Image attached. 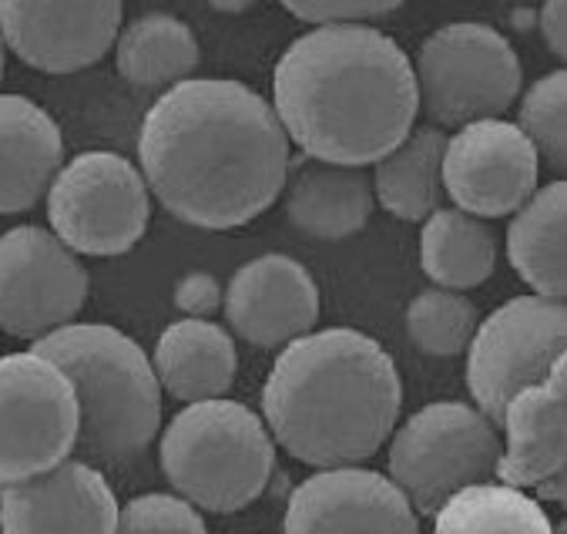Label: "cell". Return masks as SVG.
<instances>
[{"instance_id": "cell-32", "label": "cell", "mask_w": 567, "mask_h": 534, "mask_svg": "<svg viewBox=\"0 0 567 534\" xmlns=\"http://www.w3.org/2000/svg\"><path fill=\"white\" fill-rule=\"evenodd\" d=\"M215 11H229V14H243V11H252V4H212Z\"/></svg>"}, {"instance_id": "cell-25", "label": "cell", "mask_w": 567, "mask_h": 534, "mask_svg": "<svg viewBox=\"0 0 567 534\" xmlns=\"http://www.w3.org/2000/svg\"><path fill=\"white\" fill-rule=\"evenodd\" d=\"M433 517V534H554V524L537 497L507 484L464 487Z\"/></svg>"}, {"instance_id": "cell-10", "label": "cell", "mask_w": 567, "mask_h": 534, "mask_svg": "<svg viewBox=\"0 0 567 534\" xmlns=\"http://www.w3.org/2000/svg\"><path fill=\"white\" fill-rule=\"evenodd\" d=\"M78 400L38 353L0 357V484L38 477L74 454Z\"/></svg>"}, {"instance_id": "cell-30", "label": "cell", "mask_w": 567, "mask_h": 534, "mask_svg": "<svg viewBox=\"0 0 567 534\" xmlns=\"http://www.w3.org/2000/svg\"><path fill=\"white\" fill-rule=\"evenodd\" d=\"M221 299H225V292H221L218 279L208 273H188L175 286V306L188 319H208L221 306Z\"/></svg>"}, {"instance_id": "cell-33", "label": "cell", "mask_w": 567, "mask_h": 534, "mask_svg": "<svg viewBox=\"0 0 567 534\" xmlns=\"http://www.w3.org/2000/svg\"><path fill=\"white\" fill-rule=\"evenodd\" d=\"M4 68H8V48H4V38H0V78H4Z\"/></svg>"}, {"instance_id": "cell-17", "label": "cell", "mask_w": 567, "mask_h": 534, "mask_svg": "<svg viewBox=\"0 0 567 534\" xmlns=\"http://www.w3.org/2000/svg\"><path fill=\"white\" fill-rule=\"evenodd\" d=\"M225 319L249 347H289L292 340L312 333L319 319L316 279L292 256H259L246 263L225 289Z\"/></svg>"}, {"instance_id": "cell-8", "label": "cell", "mask_w": 567, "mask_h": 534, "mask_svg": "<svg viewBox=\"0 0 567 534\" xmlns=\"http://www.w3.org/2000/svg\"><path fill=\"white\" fill-rule=\"evenodd\" d=\"M152 219V192L118 152L71 158L48 188V223L74 256H122Z\"/></svg>"}, {"instance_id": "cell-11", "label": "cell", "mask_w": 567, "mask_h": 534, "mask_svg": "<svg viewBox=\"0 0 567 534\" xmlns=\"http://www.w3.org/2000/svg\"><path fill=\"white\" fill-rule=\"evenodd\" d=\"M87 269L48 229L18 226L0 236V330L41 340L71 327L87 302Z\"/></svg>"}, {"instance_id": "cell-15", "label": "cell", "mask_w": 567, "mask_h": 534, "mask_svg": "<svg viewBox=\"0 0 567 534\" xmlns=\"http://www.w3.org/2000/svg\"><path fill=\"white\" fill-rule=\"evenodd\" d=\"M501 427L507 444L497 464V481L517 491H534L540 501L567 494V357L554 363L544 383L517 393Z\"/></svg>"}, {"instance_id": "cell-20", "label": "cell", "mask_w": 567, "mask_h": 534, "mask_svg": "<svg viewBox=\"0 0 567 534\" xmlns=\"http://www.w3.org/2000/svg\"><path fill=\"white\" fill-rule=\"evenodd\" d=\"M286 216L312 239H347L370 223L373 182L363 168L343 165H302L292 182H286Z\"/></svg>"}, {"instance_id": "cell-27", "label": "cell", "mask_w": 567, "mask_h": 534, "mask_svg": "<svg viewBox=\"0 0 567 534\" xmlns=\"http://www.w3.org/2000/svg\"><path fill=\"white\" fill-rule=\"evenodd\" d=\"M517 132L530 142V148L537 152V158H544L550 172H564L567 165V74L564 71H547L524 91Z\"/></svg>"}, {"instance_id": "cell-5", "label": "cell", "mask_w": 567, "mask_h": 534, "mask_svg": "<svg viewBox=\"0 0 567 534\" xmlns=\"http://www.w3.org/2000/svg\"><path fill=\"white\" fill-rule=\"evenodd\" d=\"M162 471L178 497L212 514L249 507L276 471L269 427L246 403L202 400L182 407L162 434Z\"/></svg>"}, {"instance_id": "cell-12", "label": "cell", "mask_w": 567, "mask_h": 534, "mask_svg": "<svg viewBox=\"0 0 567 534\" xmlns=\"http://www.w3.org/2000/svg\"><path fill=\"white\" fill-rule=\"evenodd\" d=\"M540 158L504 119L457 129L443 148V195L474 219H504L537 192Z\"/></svg>"}, {"instance_id": "cell-29", "label": "cell", "mask_w": 567, "mask_h": 534, "mask_svg": "<svg viewBox=\"0 0 567 534\" xmlns=\"http://www.w3.org/2000/svg\"><path fill=\"white\" fill-rule=\"evenodd\" d=\"M286 11L319 28H367L370 21L396 14L400 4L396 0H296L286 4Z\"/></svg>"}, {"instance_id": "cell-2", "label": "cell", "mask_w": 567, "mask_h": 534, "mask_svg": "<svg viewBox=\"0 0 567 534\" xmlns=\"http://www.w3.org/2000/svg\"><path fill=\"white\" fill-rule=\"evenodd\" d=\"M272 94L289 142L343 168L386 158L420 115L413 64L377 28H316L296 38L276 64Z\"/></svg>"}, {"instance_id": "cell-26", "label": "cell", "mask_w": 567, "mask_h": 534, "mask_svg": "<svg viewBox=\"0 0 567 534\" xmlns=\"http://www.w3.org/2000/svg\"><path fill=\"white\" fill-rule=\"evenodd\" d=\"M477 306L464 292L426 289L406 309V333L430 357H457L477 333Z\"/></svg>"}, {"instance_id": "cell-22", "label": "cell", "mask_w": 567, "mask_h": 534, "mask_svg": "<svg viewBox=\"0 0 567 534\" xmlns=\"http://www.w3.org/2000/svg\"><path fill=\"white\" fill-rule=\"evenodd\" d=\"M420 266L440 289H474L494 276L497 236L461 208H436L420 233Z\"/></svg>"}, {"instance_id": "cell-4", "label": "cell", "mask_w": 567, "mask_h": 534, "mask_svg": "<svg viewBox=\"0 0 567 534\" xmlns=\"http://www.w3.org/2000/svg\"><path fill=\"white\" fill-rule=\"evenodd\" d=\"M31 353L54 363L78 400V461L122 468L148 451L162 427V387L145 350L115 327L71 324L34 340Z\"/></svg>"}, {"instance_id": "cell-21", "label": "cell", "mask_w": 567, "mask_h": 534, "mask_svg": "<svg viewBox=\"0 0 567 534\" xmlns=\"http://www.w3.org/2000/svg\"><path fill=\"white\" fill-rule=\"evenodd\" d=\"M567 182L540 185L511 219L507 256L534 296L564 302L567 296Z\"/></svg>"}, {"instance_id": "cell-24", "label": "cell", "mask_w": 567, "mask_h": 534, "mask_svg": "<svg viewBox=\"0 0 567 534\" xmlns=\"http://www.w3.org/2000/svg\"><path fill=\"white\" fill-rule=\"evenodd\" d=\"M118 74L138 88L182 84L195 74L202 54L188 24L172 14H145L122 28L115 41Z\"/></svg>"}, {"instance_id": "cell-3", "label": "cell", "mask_w": 567, "mask_h": 534, "mask_svg": "<svg viewBox=\"0 0 567 534\" xmlns=\"http://www.w3.org/2000/svg\"><path fill=\"white\" fill-rule=\"evenodd\" d=\"M403 380L393 357L360 330H319L292 340L266 387L272 438L296 461L336 471L373 458L396 431Z\"/></svg>"}, {"instance_id": "cell-9", "label": "cell", "mask_w": 567, "mask_h": 534, "mask_svg": "<svg viewBox=\"0 0 567 534\" xmlns=\"http://www.w3.org/2000/svg\"><path fill=\"white\" fill-rule=\"evenodd\" d=\"M567 357V309L544 296H517L494 309L467 347V387L477 410L501 427L507 403L547 380Z\"/></svg>"}, {"instance_id": "cell-18", "label": "cell", "mask_w": 567, "mask_h": 534, "mask_svg": "<svg viewBox=\"0 0 567 534\" xmlns=\"http://www.w3.org/2000/svg\"><path fill=\"white\" fill-rule=\"evenodd\" d=\"M61 168L58 122L24 94H0V216L34 208Z\"/></svg>"}, {"instance_id": "cell-14", "label": "cell", "mask_w": 567, "mask_h": 534, "mask_svg": "<svg viewBox=\"0 0 567 534\" xmlns=\"http://www.w3.org/2000/svg\"><path fill=\"white\" fill-rule=\"evenodd\" d=\"M282 534H420V521L390 477L336 468L306 477L289 494Z\"/></svg>"}, {"instance_id": "cell-23", "label": "cell", "mask_w": 567, "mask_h": 534, "mask_svg": "<svg viewBox=\"0 0 567 534\" xmlns=\"http://www.w3.org/2000/svg\"><path fill=\"white\" fill-rule=\"evenodd\" d=\"M443 148L446 135L433 125L410 132V138L377 162L373 198L403 223H426L443 208Z\"/></svg>"}, {"instance_id": "cell-28", "label": "cell", "mask_w": 567, "mask_h": 534, "mask_svg": "<svg viewBox=\"0 0 567 534\" xmlns=\"http://www.w3.org/2000/svg\"><path fill=\"white\" fill-rule=\"evenodd\" d=\"M115 534H208L198 507L178 494H142L118 511Z\"/></svg>"}, {"instance_id": "cell-34", "label": "cell", "mask_w": 567, "mask_h": 534, "mask_svg": "<svg viewBox=\"0 0 567 534\" xmlns=\"http://www.w3.org/2000/svg\"><path fill=\"white\" fill-rule=\"evenodd\" d=\"M554 534H567V527H564V524H557V527H554Z\"/></svg>"}, {"instance_id": "cell-31", "label": "cell", "mask_w": 567, "mask_h": 534, "mask_svg": "<svg viewBox=\"0 0 567 534\" xmlns=\"http://www.w3.org/2000/svg\"><path fill=\"white\" fill-rule=\"evenodd\" d=\"M540 34L554 58L567 54V4L564 0H550V4L540 8Z\"/></svg>"}, {"instance_id": "cell-19", "label": "cell", "mask_w": 567, "mask_h": 534, "mask_svg": "<svg viewBox=\"0 0 567 534\" xmlns=\"http://www.w3.org/2000/svg\"><path fill=\"white\" fill-rule=\"evenodd\" d=\"M152 367L158 387L188 407L202 400H221L229 393V387L236 383L239 353L236 340L218 324L178 319L158 337Z\"/></svg>"}, {"instance_id": "cell-7", "label": "cell", "mask_w": 567, "mask_h": 534, "mask_svg": "<svg viewBox=\"0 0 567 534\" xmlns=\"http://www.w3.org/2000/svg\"><path fill=\"white\" fill-rule=\"evenodd\" d=\"M413 81L420 112L433 129H467L511 109L524 84V68L501 31L461 21L420 44Z\"/></svg>"}, {"instance_id": "cell-6", "label": "cell", "mask_w": 567, "mask_h": 534, "mask_svg": "<svg viewBox=\"0 0 567 534\" xmlns=\"http://www.w3.org/2000/svg\"><path fill=\"white\" fill-rule=\"evenodd\" d=\"M504 441L497 427L467 403L440 400L416 410L390 441V481L416 517H433L453 494L491 484Z\"/></svg>"}, {"instance_id": "cell-16", "label": "cell", "mask_w": 567, "mask_h": 534, "mask_svg": "<svg viewBox=\"0 0 567 534\" xmlns=\"http://www.w3.org/2000/svg\"><path fill=\"white\" fill-rule=\"evenodd\" d=\"M118 511L104 474L78 458L0 484V534H115Z\"/></svg>"}, {"instance_id": "cell-1", "label": "cell", "mask_w": 567, "mask_h": 534, "mask_svg": "<svg viewBox=\"0 0 567 534\" xmlns=\"http://www.w3.org/2000/svg\"><path fill=\"white\" fill-rule=\"evenodd\" d=\"M138 162L148 192L178 223L239 229L282 195L289 135L249 84L188 78L145 115Z\"/></svg>"}, {"instance_id": "cell-13", "label": "cell", "mask_w": 567, "mask_h": 534, "mask_svg": "<svg viewBox=\"0 0 567 534\" xmlns=\"http://www.w3.org/2000/svg\"><path fill=\"white\" fill-rule=\"evenodd\" d=\"M125 8L118 0H84V4H38L4 0L0 38L28 68L48 74H74L97 64L122 34Z\"/></svg>"}]
</instances>
